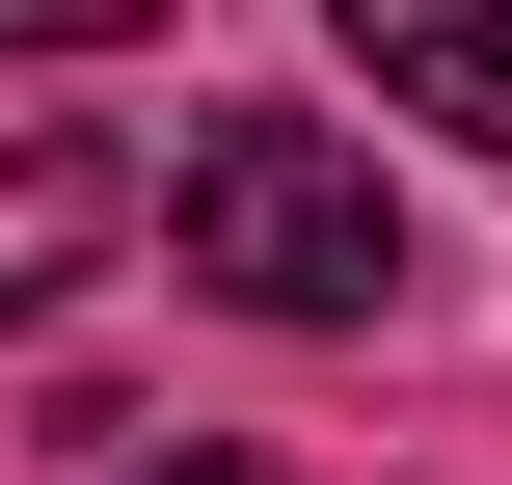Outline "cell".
<instances>
[{"instance_id":"6da1fadb","label":"cell","mask_w":512,"mask_h":485,"mask_svg":"<svg viewBox=\"0 0 512 485\" xmlns=\"http://www.w3.org/2000/svg\"><path fill=\"white\" fill-rule=\"evenodd\" d=\"M162 243H189L243 324H378V297H405L378 162H351V135H297V108H216V135L162 162Z\"/></svg>"},{"instance_id":"7a4b0ae2","label":"cell","mask_w":512,"mask_h":485,"mask_svg":"<svg viewBox=\"0 0 512 485\" xmlns=\"http://www.w3.org/2000/svg\"><path fill=\"white\" fill-rule=\"evenodd\" d=\"M135 216H162V189H135L108 135H0V324H27V297H81Z\"/></svg>"},{"instance_id":"3957f363","label":"cell","mask_w":512,"mask_h":485,"mask_svg":"<svg viewBox=\"0 0 512 485\" xmlns=\"http://www.w3.org/2000/svg\"><path fill=\"white\" fill-rule=\"evenodd\" d=\"M324 27H351L378 108H432V135H486V162H512V0H324Z\"/></svg>"},{"instance_id":"277c9868","label":"cell","mask_w":512,"mask_h":485,"mask_svg":"<svg viewBox=\"0 0 512 485\" xmlns=\"http://www.w3.org/2000/svg\"><path fill=\"white\" fill-rule=\"evenodd\" d=\"M108 27H162V0H0V54H108Z\"/></svg>"},{"instance_id":"5b68a950","label":"cell","mask_w":512,"mask_h":485,"mask_svg":"<svg viewBox=\"0 0 512 485\" xmlns=\"http://www.w3.org/2000/svg\"><path fill=\"white\" fill-rule=\"evenodd\" d=\"M135 485H270V459H135Z\"/></svg>"}]
</instances>
